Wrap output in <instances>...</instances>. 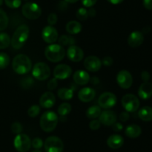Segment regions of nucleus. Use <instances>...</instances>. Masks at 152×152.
Here are the masks:
<instances>
[{
  "label": "nucleus",
  "mask_w": 152,
  "mask_h": 152,
  "mask_svg": "<svg viewBox=\"0 0 152 152\" xmlns=\"http://www.w3.org/2000/svg\"><path fill=\"white\" fill-rule=\"evenodd\" d=\"M29 27L28 25L25 24L19 25L10 39L12 47L15 49H20L22 48L29 37Z\"/></svg>",
  "instance_id": "1"
},
{
  "label": "nucleus",
  "mask_w": 152,
  "mask_h": 152,
  "mask_svg": "<svg viewBox=\"0 0 152 152\" xmlns=\"http://www.w3.org/2000/svg\"><path fill=\"white\" fill-rule=\"evenodd\" d=\"M13 71L19 75H25L32 69V62L27 55L19 54L14 57L12 62Z\"/></svg>",
  "instance_id": "2"
},
{
  "label": "nucleus",
  "mask_w": 152,
  "mask_h": 152,
  "mask_svg": "<svg viewBox=\"0 0 152 152\" xmlns=\"http://www.w3.org/2000/svg\"><path fill=\"white\" fill-rule=\"evenodd\" d=\"M58 119V116L55 112L50 110L45 112L40 118V128L45 132H52L57 126Z\"/></svg>",
  "instance_id": "3"
},
{
  "label": "nucleus",
  "mask_w": 152,
  "mask_h": 152,
  "mask_svg": "<svg viewBox=\"0 0 152 152\" xmlns=\"http://www.w3.org/2000/svg\"><path fill=\"white\" fill-rule=\"evenodd\" d=\"M45 55L50 62L57 63L64 59L65 56V50L63 46L59 44L52 43L45 48Z\"/></svg>",
  "instance_id": "4"
},
{
  "label": "nucleus",
  "mask_w": 152,
  "mask_h": 152,
  "mask_svg": "<svg viewBox=\"0 0 152 152\" xmlns=\"http://www.w3.org/2000/svg\"><path fill=\"white\" fill-rule=\"evenodd\" d=\"M22 13L27 19L34 20L40 17L42 14V9L37 3L27 2L22 6Z\"/></svg>",
  "instance_id": "5"
},
{
  "label": "nucleus",
  "mask_w": 152,
  "mask_h": 152,
  "mask_svg": "<svg viewBox=\"0 0 152 152\" xmlns=\"http://www.w3.org/2000/svg\"><path fill=\"white\" fill-rule=\"evenodd\" d=\"M122 106L129 113L136 112L140 107V100L134 94H126L122 98Z\"/></svg>",
  "instance_id": "6"
},
{
  "label": "nucleus",
  "mask_w": 152,
  "mask_h": 152,
  "mask_svg": "<svg viewBox=\"0 0 152 152\" xmlns=\"http://www.w3.org/2000/svg\"><path fill=\"white\" fill-rule=\"evenodd\" d=\"M46 152H63L64 144L59 137L51 136L48 137L44 143Z\"/></svg>",
  "instance_id": "7"
},
{
  "label": "nucleus",
  "mask_w": 152,
  "mask_h": 152,
  "mask_svg": "<svg viewBox=\"0 0 152 152\" xmlns=\"http://www.w3.org/2000/svg\"><path fill=\"white\" fill-rule=\"evenodd\" d=\"M32 75L37 80H46L50 75V67L44 62L37 63L33 67Z\"/></svg>",
  "instance_id": "8"
},
{
  "label": "nucleus",
  "mask_w": 152,
  "mask_h": 152,
  "mask_svg": "<svg viewBox=\"0 0 152 152\" xmlns=\"http://www.w3.org/2000/svg\"><path fill=\"white\" fill-rule=\"evenodd\" d=\"M13 145L17 151L27 152L31 147V140L27 134H17L13 140Z\"/></svg>",
  "instance_id": "9"
},
{
  "label": "nucleus",
  "mask_w": 152,
  "mask_h": 152,
  "mask_svg": "<svg viewBox=\"0 0 152 152\" xmlns=\"http://www.w3.org/2000/svg\"><path fill=\"white\" fill-rule=\"evenodd\" d=\"M117 102V98L114 93L105 92L101 94L98 99L99 106L104 109H110L114 107Z\"/></svg>",
  "instance_id": "10"
},
{
  "label": "nucleus",
  "mask_w": 152,
  "mask_h": 152,
  "mask_svg": "<svg viewBox=\"0 0 152 152\" xmlns=\"http://www.w3.org/2000/svg\"><path fill=\"white\" fill-rule=\"evenodd\" d=\"M117 82L119 86L125 89H129L133 83L132 74L126 69L121 70L117 75Z\"/></svg>",
  "instance_id": "11"
},
{
  "label": "nucleus",
  "mask_w": 152,
  "mask_h": 152,
  "mask_svg": "<svg viewBox=\"0 0 152 152\" xmlns=\"http://www.w3.org/2000/svg\"><path fill=\"white\" fill-rule=\"evenodd\" d=\"M59 34L56 28L52 25H48L42 29V37L45 43L52 44L57 41Z\"/></svg>",
  "instance_id": "12"
},
{
  "label": "nucleus",
  "mask_w": 152,
  "mask_h": 152,
  "mask_svg": "<svg viewBox=\"0 0 152 152\" xmlns=\"http://www.w3.org/2000/svg\"><path fill=\"white\" fill-rule=\"evenodd\" d=\"M72 73V69L67 64H59L53 69V76L55 78L59 80L67 79L71 76Z\"/></svg>",
  "instance_id": "13"
},
{
  "label": "nucleus",
  "mask_w": 152,
  "mask_h": 152,
  "mask_svg": "<svg viewBox=\"0 0 152 152\" xmlns=\"http://www.w3.org/2000/svg\"><path fill=\"white\" fill-rule=\"evenodd\" d=\"M83 64H84L85 68L88 71L96 72L100 69L101 66H102V61L96 56L91 55L85 59Z\"/></svg>",
  "instance_id": "14"
},
{
  "label": "nucleus",
  "mask_w": 152,
  "mask_h": 152,
  "mask_svg": "<svg viewBox=\"0 0 152 152\" xmlns=\"http://www.w3.org/2000/svg\"><path fill=\"white\" fill-rule=\"evenodd\" d=\"M67 57L72 62H80L84 58V52L79 46L72 45L68 48Z\"/></svg>",
  "instance_id": "15"
},
{
  "label": "nucleus",
  "mask_w": 152,
  "mask_h": 152,
  "mask_svg": "<svg viewBox=\"0 0 152 152\" xmlns=\"http://www.w3.org/2000/svg\"><path fill=\"white\" fill-rule=\"evenodd\" d=\"M117 115L112 110H105L99 116V122L105 126H112L117 122Z\"/></svg>",
  "instance_id": "16"
},
{
  "label": "nucleus",
  "mask_w": 152,
  "mask_h": 152,
  "mask_svg": "<svg viewBox=\"0 0 152 152\" xmlns=\"http://www.w3.org/2000/svg\"><path fill=\"white\" fill-rule=\"evenodd\" d=\"M56 103V97L51 92H45L39 98V104L42 107L49 109L53 107Z\"/></svg>",
  "instance_id": "17"
},
{
  "label": "nucleus",
  "mask_w": 152,
  "mask_h": 152,
  "mask_svg": "<svg viewBox=\"0 0 152 152\" xmlns=\"http://www.w3.org/2000/svg\"><path fill=\"white\" fill-rule=\"evenodd\" d=\"M144 41V35L141 31H135L130 34L128 37V44L132 48H137L142 44Z\"/></svg>",
  "instance_id": "18"
},
{
  "label": "nucleus",
  "mask_w": 152,
  "mask_h": 152,
  "mask_svg": "<svg viewBox=\"0 0 152 152\" xmlns=\"http://www.w3.org/2000/svg\"><path fill=\"white\" fill-rule=\"evenodd\" d=\"M96 92L91 87H83L79 91L78 98L83 102H89L94 98Z\"/></svg>",
  "instance_id": "19"
},
{
  "label": "nucleus",
  "mask_w": 152,
  "mask_h": 152,
  "mask_svg": "<svg viewBox=\"0 0 152 152\" xmlns=\"http://www.w3.org/2000/svg\"><path fill=\"white\" fill-rule=\"evenodd\" d=\"M74 83L78 85H86L90 81V75L88 72L84 70H77L73 76Z\"/></svg>",
  "instance_id": "20"
},
{
  "label": "nucleus",
  "mask_w": 152,
  "mask_h": 152,
  "mask_svg": "<svg viewBox=\"0 0 152 152\" xmlns=\"http://www.w3.org/2000/svg\"><path fill=\"white\" fill-rule=\"evenodd\" d=\"M138 95L142 100H147L152 96V83L143 82L138 89Z\"/></svg>",
  "instance_id": "21"
},
{
  "label": "nucleus",
  "mask_w": 152,
  "mask_h": 152,
  "mask_svg": "<svg viewBox=\"0 0 152 152\" xmlns=\"http://www.w3.org/2000/svg\"><path fill=\"white\" fill-rule=\"evenodd\" d=\"M124 144V139L121 135L113 134L107 139V145L112 149H118L121 148Z\"/></svg>",
  "instance_id": "22"
},
{
  "label": "nucleus",
  "mask_w": 152,
  "mask_h": 152,
  "mask_svg": "<svg viewBox=\"0 0 152 152\" xmlns=\"http://www.w3.org/2000/svg\"><path fill=\"white\" fill-rule=\"evenodd\" d=\"M125 134L129 138H137L142 134V129L139 125L132 124V125L126 127V130H125Z\"/></svg>",
  "instance_id": "23"
},
{
  "label": "nucleus",
  "mask_w": 152,
  "mask_h": 152,
  "mask_svg": "<svg viewBox=\"0 0 152 152\" xmlns=\"http://www.w3.org/2000/svg\"><path fill=\"white\" fill-rule=\"evenodd\" d=\"M82 26L81 23L77 21L72 20L70 21L67 23L66 26H65V29H66L67 32L70 34H77L81 32Z\"/></svg>",
  "instance_id": "24"
},
{
  "label": "nucleus",
  "mask_w": 152,
  "mask_h": 152,
  "mask_svg": "<svg viewBox=\"0 0 152 152\" xmlns=\"http://www.w3.org/2000/svg\"><path fill=\"white\" fill-rule=\"evenodd\" d=\"M138 116L140 119L144 122L152 121V107H148V106L142 107L138 112Z\"/></svg>",
  "instance_id": "25"
},
{
  "label": "nucleus",
  "mask_w": 152,
  "mask_h": 152,
  "mask_svg": "<svg viewBox=\"0 0 152 152\" xmlns=\"http://www.w3.org/2000/svg\"><path fill=\"white\" fill-rule=\"evenodd\" d=\"M57 95L60 99L62 100H70L74 96V90L71 88L62 87L57 91Z\"/></svg>",
  "instance_id": "26"
},
{
  "label": "nucleus",
  "mask_w": 152,
  "mask_h": 152,
  "mask_svg": "<svg viewBox=\"0 0 152 152\" xmlns=\"http://www.w3.org/2000/svg\"><path fill=\"white\" fill-rule=\"evenodd\" d=\"M101 113V107L97 105H94L88 108L86 111V116L90 119H95L100 116Z\"/></svg>",
  "instance_id": "27"
},
{
  "label": "nucleus",
  "mask_w": 152,
  "mask_h": 152,
  "mask_svg": "<svg viewBox=\"0 0 152 152\" xmlns=\"http://www.w3.org/2000/svg\"><path fill=\"white\" fill-rule=\"evenodd\" d=\"M58 113L61 116H65L69 114L71 111V105L68 102H64L61 104L58 107Z\"/></svg>",
  "instance_id": "28"
},
{
  "label": "nucleus",
  "mask_w": 152,
  "mask_h": 152,
  "mask_svg": "<svg viewBox=\"0 0 152 152\" xmlns=\"http://www.w3.org/2000/svg\"><path fill=\"white\" fill-rule=\"evenodd\" d=\"M10 44V37L7 33H0V49H4Z\"/></svg>",
  "instance_id": "29"
},
{
  "label": "nucleus",
  "mask_w": 152,
  "mask_h": 152,
  "mask_svg": "<svg viewBox=\"0 0 152 152\" xmlns=\"http://www.w3.org/2000/svg\"><path fill=\"white\" fill-rule=\"evenodd\" d=\"M9 19L7 13L2 10L0 9V31L5 29L8 25Z\"/></svg>",
  "instance_id": "30"
},
{
  "label": "nucleus",
  "mask_w": 152,
  "mask_h": 152,
  "mask_svg": "<svg viewBox=\"0 0 152 152\" xmlns=\"http://www.w3.org/2000/svg\"><path fill=\"white\" fill-rule=\"evenodd\" d=\"M10 63V57L4 52H0V69L7 68Z\"/></svg>",
  "instance_id": "31"
},
{
  "label": "nucleus",
  "mask_w": 152,
  "mask_h": 152,
  "mask_svg": "<svg viewBox=\"0 0 152 152\" xmlns=\"http://www.w3.org/2000/svg\"><path fill=\"white\" fill-rule=\"evenodd\" d=\"M74 43V40L71 37H68L66 35H62L59 38V44L62 46H68V45L72 46Z\"/></svg>",
  "instance_id": "32"
},
{
  "label": "nucleus",
  "mask_w": 152,
  "mask_h": 152,
  "mask_svg": "<svg viewBox=\"0 0 152 152\" xmlns=\"http://www.w3.org/2000/svg\"><path fill=\"white\" fill-rule=\"evenodd\" d=\"M76 16L77 18L80 21H85L88 19V13L87 9L85 7H80L77 10V13H76Z\"/></svg>",
  "instance_id": "33"
},
{
  "label": "nucleus",
  "mask_w": 152,
  "mask_h": 152,
  "mask_svg": "<svg viewBox=\"0 0 152 152\" xmlns=\"http://www.w3.org/2000/svg\"><path fill=\"white\" fill-rule=\"evenodd\" d=\"M40 107L37 104H34V105L31 106L29 109L28 110V115L31 118H34L36 116H38L40 113Z\"/></svg>",
  "instance_id": "34"
},
{
  "label": "nucleus",
  "mask_w": 152,
  "mask_h": 152,
  "mask_svg": "<svg viewBox=\"0 0 152 152\" xmlns=\"http://www.w3.org/2000/svg\"><path fill=\"white\" fill-rule=\"evenodd\" d=\"M6 5L10 8H18L22 4V0H4Z\"/></svg>",
  "instance_id": "35"
},
{
  "label": "nucleus",
  "mask_w": 152,
  "mask_h": 152,
  "mask_svg": "<svg viewBox=\"0 0 152 152\" xmlns=\"http://www.w3.org/2000/svg\"><path fill=\"white\" fill-rule=\"evenodd\" d=\"M22 125L20 122H13L11 125V127H10V129H11V131L15 134H21V132L22 131Z\"/></svg>",
  "instance_id": "36"
},
{
  "label": "nucleus",
  "mask_w": 152,
  "mask_h": 152,
  "mask_svg": "<svg viewBox=\"0 0 152 152\" xmlns=\"http://www.w3.org/2000/svg\"><path fill=\"white\" fill-rule=\"evenodd\" d=\"M43 145H44V143H43L42 139L41 138H39V137H36L31 141V146L34 148L37 149V150H39Z\"/></svg>",
  "instance_id": "37"
},
{
  "label": "nucleus",
  "mask_w": 152,
  "mask_h": 152,
  "mask_svg": "<svg viewBox=\"0 0 152 152\" xmlns=\"http://www.w3.org/2000/svg\"><path fill=\"white\" fill-rule=\"evenodd\" d=\"M58 21V17L57 15L54 13H51L49 14L48 17V22L49 25H54L55 24H56Z\"/></svg>",
  "instance_id": "38"
},
{
  "label": "nucleus",
  "mask_w": 152,
  "mask_h": 152,
  "mask_svg": "<svg viewBox=\"0 0 152 152\" xmlns=\"http://www.w3.org/2000/svg\"><path fill=\"white\" fill-rule=\"evenodd\" d=\"M101 126V123L99 120L97 119H93L91 122L89 123V128L92 130V131H96L99 129Z\"/></svg>",
  "instance_id": "39"
},
{
  "label": "nucleus",
  "mask_w": 152,
  "mask_h": 152,
  "mask_svg": "<svg viewBox=\"0 0 152 152\" xmlns=\"http://www.w3.org/2000/svg\"><path fill=\"white\" fill-rule=\"evenodd\" d=\"M58 86V82H57V79L56 78H52L49 80V82L48 83L47 86L48 89H50V90H53V89H56Z\"/></svg>",
  "instance_id": "40"
},
{
  "label": "nucleus",
  "mask_w": 152,
  "mask_h": 152,
  "mask_svg": "<svg viewBox=\"0 0 152 152\" xmlns=\"http://www.w3.org/2000/svg\"><path fill=\"white\" fill-rule=\"evenodd\" d=\"M81 1L86 7H92L96 4L97 0H81Z\"/></svg>",
  "instance_id": "41"
},
{
  "label": "nucleus",
  "mask_w": 152,
  "mask_h": 152,
  "mask_svg": "<svg viewBox=\"0 0 152 152\" xmlns=\"http://www.w3.org/2000/svg\"><path fill=\"white\" fill-rule=\"evenodd\" d=\"M129 118H130V115H129V112L127 111L122 112V113L120 114V116H119V119H120V121L124 122H127V121L129 119Z\"/></svg>",
  "instance_id": "42"
},
{
  "label": "nucleus",
  "mask_w": 152,
  "mask_h": 152,
  "mask_svg": "<svg viewBox=\"0 0 152 152\" xmlns=\"http://www.w3.org/2000/svg\"><path fill=\"white\" fill-rule=\"evenodd\" d=\"M102 64L105 66H111L113 64V59L111 57H105L102 61Z\"/></svg>",
  "instance_id": "43"
},
{
  "label": "nucleus",
  "mask_w": 152,
  "mask_h": 152,
  "mask_svg": "<svg viewBox=\"0 0 152 152\" xmlns=\"http://www.w3.org/2000/svg\"><path fill=\"white\" fill-rule=\"evenodd\" d=\"M112 128L115 132H120L123 130V125H122L120 122H116L114 125H112Z\"/></svg>",
  "instance_id": "44"
},
{
  "label": "nucleus",
  "mask_w": 152,
  "mask_h": 152,
  "mask_svg": "<svg viewBox=\"0 0 152 152\" xmlns=\"http://www.w3.org/2000/svg\"><path fill=\"white\" fill-rule=\"evenodd\" d=\"M141 78L144 82H148V80L150 78V74L148 73V72L145 71V70L142 71L141 73Z\"/></svg>",
  "instance_id": "45"
},
{
  "label": "nucleus",
  "mask_w": 152,
  "mask_h": 152,
  "mask_svg": "<svg viewBox=\"0 0 152 152\" xmlns=\"http://www.w3.org/2000/svg\"><path fill=\"white\" fill-rule=\"evenodd\" d=\"M142 4H143L145 8H146L147 10H152V0H143Z\"/></svg>",
  "instance_id": "46"
},
{
  "label": "nucleus",
  "mask_w": 152,
  "mask_h": 152,
  "mask_svg": "<svg viewBox=\"0 0 152 152\" xmlns=\"http://www.w3.org/2000/svg\"><path fill=\"white\" fill-rule=\"evenodd\" d=\"M88 16H91V17H94V16H96V12L95 9L92 8V7H90V9L88 10Z\"/></svg>",
  "instance_id": "47"
},
{
  "label": "nucleus",
  "mask_w": 152,
  "mask_h": 152,
  "mask_svg": "<svg viewBox=\"0 0 152 152\" xmlns=\"http://www.w3.org/2000/svg\"><path fill=\"white\" fill-rule=\"evenodd\" d=\"M107 1L112 4H118L123 2L124 0H107Z\"/></svg>",
  "instance_id": "48"
},
{
  "label": "nucleus",
  "mask_w": 152,
  "mask_h": 152,
  "mask_svg": "<svg viewBox=\"0 0 152 152\" xmlns=\"http://www.w3.org/2000/svg\"><path fill=\"white\" fill-rule=\"evenodd\" d=\"M90 80H91V82L92 84L96 85V84H97V83H99V78L96 77H92V78H90Z\"/></svg>",
  "instance_id": "49"
},
{
  "label": "nucleus",
  "mask_w": 152,
  "mask_h": 152,
  "mask_svg": "<svg viewBox=\"0 0 152 152\" xmlns=\"http://www.w3.org/2000/svg\"><path fill=\"white\" fill-rule=\"evenodd\" d=\"M79 0H65V1H66L67 3H75L77 2V1H78Z\"/></svg>",
  "instance_id": "50"
},
{
  "label": "nucleus",
  "mask_w": 152,
  "mask_h": 152,
  "mask_svg": "<svg viewBox=\"0 0 152 152\" xmlns=\"http://www.w3.org/2000/svg\"><path fill=\"white\" fill-rule=\"evenodd\" d=\"M32 152H42V151H39V150H37V149H36V150L33 151Z\"/></svg>",
  "instance_id": "51"
},
{
  "label": "nucleus",
  "mask_w": 152,
  "mask_h": 152,
  "mask_svg": "<svg viewBox=\"0 0 152 152\" xmlns=\"http://www.w3.org/2000/svg\"><path fill=\"white\" fill-rule=\"evenodd\" d=\"M3 4V0H0V6Z\"/></svg>",
  "instance_id": "52"
},
{
  "label": "nucleus",
  "mask_w": 152,
  "mask_h": 152,
  "mask_svg": "<svg viewBox=\"0 0 152 152\" xmlns=\"http://www.w3.org/2000/svg\"><path fill=\"white\" fill-rule=\"evenodd\" d=\"M25 1H28V0H25Z\"/></svg>",
  "instance_id": "53"
}]
</instances>
